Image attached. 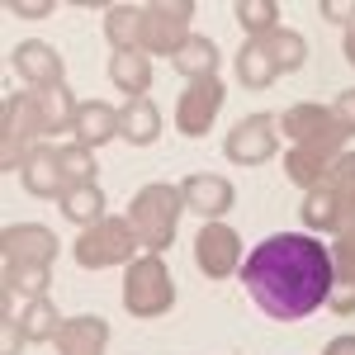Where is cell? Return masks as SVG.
Segmentation results:
<instances>
[{"label":"cell","mask_w":355,"mask_h":355,"mask_svg":"<svg viewBox=\"0 0 355 355\" xmlns=\"http://www.w3.org/2000/svg\"><path fill=\"white\" fill-rule=\"evenodd\" d=\"M331 279V251L313 232H275L242 261L246 294L275 322H299L327 308Z\"/></svg>","instance_id":"cell-1"},{"label":"cell","mask_w":355,"mask_h":355,"mask_svg":"<svg viewBox=\"0 0 355 355\" xmlns=\"http://www.w3.org/2000/svg\"><path fill=\"white\" fill-rule=\"evenodd\" d=\"M43 119L33 105V90H15L0 105V171H24L28 152L43 142Z\"/></svg>","instance_id":"cell-3"},{"label":"cell","mask_w":355,"mask_h":355,"mask_svg":"<svg viewBox=\"0 0 355 355\" xmlns=\"http://www.w3.org/2000/svg\"><path fill=\"white\" fill-rule=\"evenodd\" d=\"M10 67H15V76H19L28 90L67 85V62H62V53H57L53 43H43V38H24V43H15Z\"/></svg>","instance_id":"cell-11"},{"label":"cell","mask_w":355,"mask_h":355,"mask_svg":"<svg viewBox=\"0 0 355 355\" xmlns=\"http://www.w3.org/2000/svg\"><path fill=\"white\" fill-rule=\"evenodd\" d=\"M322 190L341 204V214H346V223L355 218V152H341L336 162H331L327 180H322Z\"/></svg>","instance_id":"cell-28"},{"label":"cell","mask_w":355,"mask_h":355,"mask_svg":"<svg viewBox=\"0 0 355 355\" xmlns=\"http://www.w3.org/2000/svg\"><path fill=\"white\" fill-rule=\"evenodd\" d=\"M331 114H336L341 133H346V137H355V90H341V95L331 100Z\"/></svg>","instance_id":"cell-35"},{"label":"cell","mask_w":355,"mask_h":355,"mask_svg":"<svg viewBox=\"0 0 355 355\" xmlns=\"http://www.w3.org/2000/svg\"><path fill=\"white\" fill-rule=\"evenodd\" d=\"M57 166H62V175H67V185H95V152L81 147V142H62L57 147Z\"/></svg>","instance_id":"cell-30"},{"label":"cell","mask_w":355,"mask_h":355,"mask_svg":"<svg viewBox=\"0 0 355 355\" xmlns=\"http://www.w3.org/2000/svg\"><path fill=\"white\" fill-rule=\"evenodd\" d=\"M322 355H355V336H331Z\"/></svg>","instance_id":"cell-37"},{"label":"cell","mask_w":355,"mask_h":355,"mask_svg":"<svg viewBox=\"0 0 355 355\" xmlns=\"http://www.w3.org/2000/svg\"><path fill=\"white\" fill-rule=\"evenodd\" d=\"M194 24V0H157V5H142V53H166L175 57L190 38Z\"/></svg>","instance_id":"cell-7"},{"label":"cell","mask_w":355,"mask_h":355,"mask_svg":"<svg viewBox=\"0 0 355 355\" xmlns=\"http://www.w3.org/2000/svg\"><path fill=\"white\" fill-rule=\"evenodd\" d=\"M119 137V110L105 105V100H81V110H76V123H71V142H81V147H105Z\"/></svg>","instance_id":"cell-16"},{"label":"cell","mask_w":355,"mask_h":355,"mask_svg":"<svg viewBox=\"0 0 355 355\" xmlns=\"http://www.w3.org/2000/svg\"><path fill=\"white\" fill-rule=\"evenodd\" d=\"M19 327H24L28 341H57V331H62V313H57L53 299H28V308L19 313Z\"/></svg>","instance_id":"cell-29"},{"label":"cell","mask_w":355,"mask_h":355,"mask_svg":"<svg viewBox=\"0 0 355 355\" xmlns=\"http://www.w3.org/2000/svg\"><path fill=\"white\" fill-rule=\"evenodd\" d=\"M194 270L204 279H227L242 270V237L227 223H204L194 237Z\"/></svg>","instance_id":"cell-9"},{"label":"cell","mask_w":355,"mask_h":355,"mask_svg":"<svg viewBox=\"0 0 355 355\" xmlns=\"http://www.w3.org/2000/svg\"><path fill=\"white\" fill-rule=\"evenodd\" d=\"M19 180H24V190L38 194V199H62V194L71 190L67 175H62V166H57V147H53V142H38V147L28 152Z\"/></svg>","instance_id":"cell-14"},{"label":"cell","mask_w":355,"mask_h":355,"mask_svg":"<svg viewBox=\"0 0 355 355\" xmlns=\"http://www.w3.org/2000/svg\"><path fill=\"white\" fill-rule=\"evenodd\" d=\"M318 15L341 28H355V0H318Z\"/></svg>","instance_id":"cell-34"},{"label":"cell","mask_w":355,"mask_h":355,"mask_svg":"<svg viewBox=\"0 0 355 355\" xmlns=\"http://www.w3.org/2000/svg\"><path fill=\"white\" fill-rule=\"evenodd\" d=\"M110 81L114 90H123V100H142L152 90V57L147 53H114L110 57Z\"/></svg>","instance_id":"cell-19"},{"label":"cell","mask_w":355,"mask_h":355,"mask_svg":"<svg viewBox=\"0 0 355 355\" xmlns=\"http://www.w3.org/2000/svg\"><path fill=\"white\" fill-rule=\"evenodd\" d=\"M123 308L128 318H166L175 308V279L162 256H142L123 275Z\"/></svg>","instance_id":"cell-4"},{"label":"cell","mask_w":355,"mask_h":355,"mask_svg":"<svg viewBox=\"0 0 355 355\" xmlns=\"http://www.w3.org/2000/svg\"><path fill=\"white\" fill-rule=\"evenodd\" d=\"M327 251H331V275H336L331 284H355V218L331 237Z\"/></svg>","instance_id":"cell-32"},{"label":"cell","mask_w":355,"mask_h":355,"mask_svg":"<svg viewBox=\"0 0 355 355\" xmlns=\"http://www.w3.org/2000/svg\"><path fill=\"white\" fill-rule=\"evenodd\" d=\"M275 152H279V119L275 114H246L223 137V157L232 166H266Z\"/></svg>","instance_id":"cell-8"},{"label":"cell","mask_w":355,"mask_h":355,"mask_svg":"<svg viewBox=\"0 0 355 355\" xmlns=\"http://www.w3.org/2000/svg\"><path fill=\"white\" fill-rule=\"evenodd\" d=\"M53 346H57V355H105V346H110V322L95 318V313L67 318Z\"/></svg>","instance_id":"cell-15"},{"label":"cell","mask_w":355,"mask_h":355,"mask_svg":"<svg viewBox=\"0 0 355 355\" xmlns=\"http://www.w3.org/2000/svg\"><path fill=\"white\" fill-rule=\"evenodd\" d=\"M105 38L114 53H142V5H110L105 10Z\"/></svg>","instance_id":"cell-24"},{"label":"cell","mask_w":355,"mask_h":355,"mask_svg":"<svg viewBox=\"0 0 355 355\" xmlns=\"http://www.w3.org/2000/svg\"><path fill=\"white\" fill-rule=\"evenodd\" d=\"M232 19L242 24L246 38H266L279 28V5L275 0H237L232 5Z\"/></svg>","instance_id":"cell-27"},{"label":"cell","mask_w":355,"mask_h":355,"mask_svg":"<svg viewBox=\"0 0 355 355\" xmlns=\"http://www.w3.org/2000/svg\"><path fill=\"white\" fill-rule=\"evenodd\" d=\"M180 214H185V199H180V185H142L128 204V223H133L137 242L147 256H166L171 242H175V227H180Z\"/></svg>","instance_id":"cell-2"},{"label":"cell","mask_w":355,"mask_h":355,"mask_svg":"<svg viewBox=\"0 0 355 355\" xmlns=\"http://www.w3.org/2000/svg\"><path fill=\"white\" fill-rule=\"evenodd\" d=\"M137 232L128 218H100L95 227H85L76 246H71V256H76V266L81 270H110V266H133V251H137Z\"/></svg>","instance_id":"cell-5"},{"label":"cell","mask_w":355,"mask_h":355,"mask_svg":"<svg viewBox=\"0 0 355 355\" xmlns=\"http://www.w3.org/2000/svg\"><path fill=\"white\" fill-rule=\"evenodd\" d=\"M33 105H38V119H43V133H48V137L71 133V123H76V110H81V100H76L67 85L33 90Z\"/></svg>","instance_id":"cell-18"},{"label":"cell","mask_w":355,"mask_h":355,"mask_svg":"<svg viewBox=\"0 0 355 355\" xmlns=\"http://www.w3.org/2000/svg\"><path fill=\"white\" fill-rule=\"evenodd\" d=\"M223 81L218 76H209V81H190L180 90V100H175V128L185 137H204L214 128V119L223 110Z\"/></svg>","instance_id":"cell-12"},{"label":"cell","mask_w":355,"mask_h":355,"mask_svg":"<svg viewBox=\"0 0 355 355\" xmlns=\"http://www.w3.org/2000/svg\"><path fill=\"white\" fill-rule=\"evenodd\" d=\"M232 71H237L242 90H270V85L279 81V71H275L270 53L261 48V38H246L242 43V53L232 57Z\"/></svg>","instance_id":"cell-21"},{"label":"cell","mask_w":355,"mask_h":355,"mask_svg":"<svg viewBox=\"0 0 355 355\" xmlns=\"http://www.w3.org/2000/svg\"><path fill=\"white\" fill-rule=\"evenodd\" d=\"M5 10L19 19H43V15H53V0H10Z\"/></svg>","instance_id":"cell-36"},{"label":"cell","mask_w":355,"mask_h":355,"mask_svg":"<svg viewBox=\"0 0 355 355\" xmlns=\"http://www.w3.org/2000/svg\"><path fill=\"white\" fill-rule=\"evenodd\" d=\"M279 133L289 137V147H313V152H327V157L346 152V133H341L331 105H313V100L289 105L279 114Z\"/></svg>","instance_id":"cell-6"},{"label":"cell","mask_w":355,"mask_h":355,"mask_svg":"<svg viewBox=\"0 0 355 355\" xmlns=\"http://www.w3.org/2000/svg\"><path fill=\"white\" fill-rule=\"evenodd\" d=\"M57 204H62V218L76 223L81 232H85V227H95L100 218H110V214H105V204H110V199H105L100 185H71Z\"/></svg>","instance_id":"cell-23"},{"label":"cell","mask_w":355,"mask_h":355,"mask_svg":"<svg viewBox=\"0 0 355 355\" xmlns=\"http://www.w3.org/2000/svg\"><path fill=\"white\" fill-rule=\"evenodd\" d=\"M261 48L270 53V62H275V71L279 76H289V71H299L303 62H308V38H303L299 28H275V33H266L261 38Z\"/></svg>","instance_id":"cell-26"},{"label":"cell","mask_w":355,"mask_h":355,"mask_svg":"<svg viewBox=\"0 0 355 355\" xmlns=\"http://www.w3.org/2000/svg\"><path fill=\"white\" fill-rule=\"evenodd\" d=\"M28 336L19 327V318H0V355H24Z\"/></svg>","instance_id":"cell-33"},{"label":"cell","mask_w":355,"mask_h":355,"mask_svg":"<svg viewBox=\"0 0 355 355\" xmlns=\"http://www.w3.org/2000/svg\"><path fill=\"white\" fill-rule=\"evenodd\" d=\"M0 251H5V266H48L53 270L62 242H57L53 227H43V223H10L0 232Z\"/></svg>","instance_id":"cell-10"},{"label":"cell","mask_w":355,"mask_h":355,"mask_svg":"<svg viewBox=\"0 0 355 355\" xmlns=\"http://www.w3.org/2000/svg\"><path fill=\"white\" fill-rule=\"evenodd\" d=\"M331 162H336V157H327V152H313V147H289V152H284V175H289V180L308 194V190H318V185L327 180Z\"/></svg>","instance_id":"cell-25"},{"label":"cell","mask_w":355,"mask_h":355,"mask_svg":"<svg viewBox=\"0 0 355 355\" xmlns=\"http://www.w3.org/2000/svg\"><path fill=\"white\" fill-rule=\"evenodd\" d=\"M341 53H346V62L355 67V28H346V43H341Z\"/></svg>","instance_id":"cell-38"},{"label":"cell","mask_w":355,"mask_h":355,"mask_svg":"<svg viewBox=\"0 0 355 355\" xmlns=\"http://www.w3.org/2000/svg\"><path fill=\"white\" fill-rule=\"evenodd\" d=\"M299 218H303V232H313V237H318V232H331V237H336V232L346 227V214H341V204H336V199H331L322 185L303 194Z\"/></svg>","instance_id":"cell-22"},{"label":"cell","mask_w":355,"mask_h":355,"mask_svg":"<svg viewBox=\"0 0 355 355\" xmlns=\"http://www.w3.org/2000/svg\"><path fill=\"white\" fill-rule=\"evenodd\" d=\"M180 199H185L190 214H199V218H209V223H223V214L237 204V190H232L227 175L199 171V175H185L180 180Z\"/></svg>","instance_id":"cell-13"},{"label":"cell","mask_w":355,"mask_h":355,"mask_svg":"<svg viewBox=\"0 0 355 355\" xmlns=\"http://www.w3.org/2000/svg\"><path fill=\"white\" fill-rule=\"evenodd\" d=\"M171 67H175L185 81H209V76H218V43H214L209 33H190L185 48L171 57Z\"/></svg>","instance_id":"cell-20"},{"label":"cell","mask_w":355,"mask_h":355,"mask_svg":"<svg viewBox=\"0 0 355 355\" xmlns=\"http://www.w3.org/2000/svg\"><path fill=\"white\" fill-rule=\"evenodd\" d=\"M48 279H53L48 266H5V284L0 289L24 294V299H48Z\"/></svg>","instance_id":"cell-31"},{"label":"cell","mask_w":355,"mask_h":355,"mask_svg":"<svg viewBox=\"0 0 355 355\" xmlns=\"http://www.w3.org/2000/svg\"><path fill=\"white\" fill-rule=\"evenodd\" d=\"M119 137L128 147H152L162 137V110L147 95L142 100H123V110H119Z\"/></svg>","instance_id":"cell-17"}]
</instances>
